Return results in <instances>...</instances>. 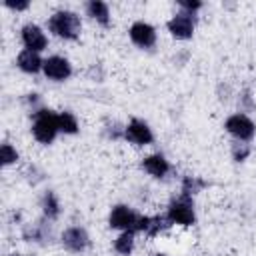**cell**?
I'll return each mask as SVG.
<instances>
[{
  "label": "cell",
  "mask_w": 256,
  "mask_h": 256,
  "mask_svg": "<svg viewBox=\"0 0 256 256\" xmlns=\"http://www.w3.org/2000/svg\"><path fill=\"white\" fill-rule=\"evenodd\" d=\"M46 26H48V30L54 36H58L62 40H76L80 36V32H82V20L72 10H58V12H54L48 18Z\"/></svg>",
  "instance_id": "6da1fadb"
},
{
  "label": "cell",
  "mask_w": 256,
  "mask_h": 256,
  "mask_svg": "<svg viewBox=\"0 0 256 256\" xmlns=\"http://www.w3.org/2000/svg\"><path fill=\"white\" fill-rule=\"evenodd\" d=\"M60 134L58 128V112L50 108H40L32 114V136L40 144H52Z\"/></svg>",
  "instance_id": "7a4b0ae2"
},
{
  "label": "cell",
  "mask_w": 256,
  "mask_h": 256,
  "mask_svg": "<svg viewBox=\"0 0 256 256\" xmlns=\"http://www.w3.org/2000/svg\"><path fill=\"white\" fill-rule=\"evenodd\" d=\"M166 216L172 224H178V226H194L196 224V210H194V200L192 196H186V194H180L178 198L170 200L168 208H166Z\"/></svg>",
  "instance_id": "3957f363"
},
{
  "label": "cell",
  "mask_w": 256,
  "mask_h": 256,
  "mask_svg": "<svg viewBox=\"0 0 256 256\" xmlns=\"http://www.w3.org/2000/svg\"><path fill=\"white\" fill-rule=\"evenodd\" d=\"M224 128H226V132H228L234 140H238V142H250V140L254 138V134H256V124H254V120H252L248 114H244V112L230 114V116L226 118V122H224Z\"/></svg>",
  "instance_id": "277c9868"
},
{
  "label": "cell",
  "mask_w": 256,
  "mask_h": 256,
  "mask_svg": "<svg viewBox=\"0 0 256 256\" xmlns=\"http://www.w3.org/2000/svg\"><path fill=\"white\" fill-rule=\"evenodd\" d=\"M194 26H196V16L190 14V12H184V10H178L166 22V28H168L170 36L176 38V40H190L192 34H194Z\"/></svg>",
  "instance_id": "5b68a950"
},
{
  "label": "cell",
  "mask_w": 256,
  "mask_h": 256,
  "mask_svg": "<svg viewBox=\"0 0 256 256\" xmlns=\"http://www.w3.org/2000/svg\"><path fill=\"white\" fill-rule=\"evenodd\" d=\"M138 216L140 214L134 208H130L128 204H116L108 214V226L114 228V230H120V232H124V230H132L134 232Z\"/></svg>",
  "instance_id": "8992f818"
},
{
  "label": "cell",
  "mask_w": 256,
  "mask_h": 256,
  "mask_svg": "<svg viewBox=\"0 0 256 256\" xmlns=\"http://www.w3.org/2000/svg\"><path fill=\"white\" fill-rule=\"evenodd\" d=\"M124 140H128L134 146H148L154 142V132L148 126V122H144L140 118H132L124 126Z\"/></svg>",
  "instance_id": "52a82bcc"
},
{
  "label": "cell",
  "mask_w": 256,
  "mask_h": 256,
  "mask_svg": "<svg viewBox=\"0 0 256 256\" xmlns=\"http://www.w3.org/2000/svg\"><path fill=\"white\" fill-rule=\"evenodd\" d=\"M172 226V222L168 220L166 214H156V216H138V222L134 226V232L146 234L148 238H156L162 232H166Z\"/></svg>",
  "instance_id": "ba28073f"
},
{
  "label": "cell",
  "mask_w": 256,
  "mask_h": 256,
  "mask_svg": "<svg viewBox=\"0 0 256 256\" xmlns=\"http://www.w3.org/2000/svg\"><path fill=\"white\" fill-rule=\"evenodd\" d=\"M128 36L130 40L142 48V50H150L156 44V28L144 20H136L130 28H128Z\"/></svg>",
  "instance_id": "9c48e42d"
},
{
  "label": "cell",
  "mask_w": 256,
  "mask_h": 256,
  "mask_svg": "<svg viewBox=\"0 0 256 256\" xmlns=\"http://www.w3.org/2000/svg\"><path fill=\"white\" fill-rule=\"evenodd\" d=\"M42 72L48 80H54V82H64L72 76V64L68 58L64 56H50L44 60V66H42Z\"/></svg>",
  "instance_id": "30bf717a"
},
{
  "label": "cell",
  "mask_w": 256,
  "mask_h": 256,
  "mask_svg": "<svg viewBox=\"0 0 256 256\" xmlns=\"http://www.w3.org/2000/svg\"><path fill=\"white\" fill-rule=\"evenodd\" d=\"M20 38H22V44H24L26 50H32V52H38V54L48 46V38H46L44 30L38 24H32V22L22 26Z\"/></svg>",
  "instance_id": "8fae6325"
},
{
  "label": "cell",
  "mask_w": 256,
  "mask_h": 256,
  "mask_svg": "<svg viewBox=\"0 0 256 256\" xmlns=\"http://www.w3.org/2000/svg\"><path fill=\"white\" fill-rule=\"evenodd\" d=\"M60 240H62V246L66 250H70V252H82L90 244V236H88V232L82 226H70V228H66L62 232Z\"/></svg>",
  "instance_id": "7c38bea8"
},
{
  "label": "cell",
  "mask_w": 256,
  "mask_h": 256,
  "mask_svg": "<svg viewBox=\"0 0 256 256\" xmlns=\"http://www.w3.org/2000/svg\"><path fill=\"white\" fill-rule=\"evenodd\" d=\"M142 170L146 174H150L152 178H164L170 172V162L162 156V154H150L142 160Z\"/></svg>",
  "instance_id": "4fadbf2b"
},
{
  "label": "cell",
  "mask_w": 256,
  "mask_h": 256,
  "mask_svg": "<svg viewBox=\"0 0 256 256\" xmlns=\"http://www.w3.org/2000/svg\"><path fill=\"white\" fill-rule=\"evenodd\" d=\"M16 66L22 70V72H26V74H36V72H40L42 70V66H44V60L40 58V54L38 52H32V50H20V54L16 56Z\"/></svg>",
  "instance_id": "5bb4252c"
},
{
  "label": "cell",
  "mask_w": 256,
  "mask_h": 256,
  "mask_svg": "<svg viewBox=\"0 0 256 256\" xmlns=\"http://www.w3.org/2000/svg\"><path fill=\"white\" fill-rule=\"evenodd\" d=\"M86 14H88L96 24H100V26H104V28L110 26V8H108L106 2H102V0H90V2L86 4Z\"/></svg>",
  "instance_id": "9a60e30c"
},
{
  "label": "cell",
  "mask_w": 256,
  "mask_h": 256,
  "mask_svg": "<svg viewBox=\"0 0 256 256\" xmlns=\"http://www.w3.org/2000/svg\"><path fill=\"white\" fill-rule=\"evenodd\" d=\"M40 208H42V216L50 222H54L58 216H60V202L56 198V194L52 190L44 192L42 198H40Z\"/></svg>",
  "instance_id": "2e32d148"
},
{
  "label": "cell",
  "mask_w": 256,
  "mask_h": 256,
  "mask_svg": "<svg viewBox=\"0 0 256 256\" xmlns=\"http://www.w3.org/2000/svg\"><path fill=\"white\" fill-rule=\"evenodd\" d=\"M44 222H46V218H44ZM44 222H38V224L26 226V228H24V232H22L24 240H28V242H50L52 232H50L48 224H44Z\"/></svg>",
  "instance_id": "e0dca14e"
},
{
  "label": "cell",
  "mask_w": 256,
  "mask_h": 256,
  "mask_svg": "<svg viewBox=\"0 0 256 256\" xmlns=\"http://www.w3.org/2000/svg\"><path fill=\"white\" fill-rule=\"evenodd\" d=\"M134 236H136V232H132V230L120 232V234L116 236V240H114V250H116V254H120V256H130L132 250H134V242H136Z\"/></svg>",
  "instance_id": "ac0fdd59"
},
{
  "label": "cell",
  "mask_w": 256,
  "mask_h": 256,
  "mask_svg": "<svg viewBox=\"0 0 256 256\" xmlns=\"http://www.w3.org/2000/svg\"><path fill=\"white\" fill-rule=\"evenodd\" d=\"M208 186V182L206 180H202L200 176H190V174H186L184 178H182V190H180V194H186V196H196L198 192H202L204 188Z\"/></svg>",
  "instance_id": "d6986e66"
},
{
  "label": "cell",
  "mask_w": 256,
  "mask_h": 256,
  "mask_svg": "<svg viewBox=\"0 0 256 256\" xmlns=\"http://www.w3.org/2000/svg\"><path fill=\"white\" fill-rule=\"evenodd\" d=\"M58 128H60V134H78L80 130L78 120L70 110L58 112Z\"/></svg>",
  "instance_id": "ffe728a7"
},
{
  "label": "cell",
  "mask_w": 256,
  "mask_h": 256,
  "mask_svg": "<svg viewBox=\"0 0 256 256\" xmlns=\"http://www.w3.org/2000/svg\"><path fill=\"white\" fill-rule=\"evenodd\" d=\"M18 158H20V154H18V150H16L10 142H4V144L0 146V162H2V166L16 164Z\"/></svg>",
  "instance_id": "44dd1931"
},
{
  "label": "cell",
  "mask_w": 256,
  "mask_h": 256,
  "mask_svg": "<svg viewBox=\"0 0 256 256\" xmlns=\"http://www.w3.org/2000/svg\"><path fill=\"white\" fill-rule=\"evenodd\" d=\"M250 146H248V142H234L232 144V158L236 160V162H244L248 156H250Z\"/></svg>",
  "instance_id": "7402d4cb"
},
{
  "label": "cell",
  "mask_w": 256,
  "mask_h": 256,
  "mask_svg": "<svg viewBox=\"0 0 256 256\" xmlns=\"http://www.w3.org/2000/svg\"><path fill=\"white\" fill-rule=\"evenodd\" d=\"M178 6H180V10H184V12L196 14V10L202 8V2H198V0H178Z\"/></svg>",
  "instance_id": "603a6c76"
},
{
  "label": "cell",
  "mask_w": 256,
  "mask_h": 256,
  "mask_svg": "<svg viewBox=\"0 0 256 256\" xmlns=\"http://www.w3.org/2000/svg\"><path fill=\"white\" fill-rule=\"evenodd\" d=\"M4 6L14 10V12H24V10L30 8V2L28 0H16V2L14 0H4Z\"/></svg>",
  "instance_id": "cb8c5ba5"
},
{
  "label": "cell",
  "mask_w": 256,
  "mask_h": 256,
  "mask_svg": "<svg viewBox=\"0 0 256 256\" xmlns=\"http://www.w3.org/2000/svg\"><path fill=\"white\" fill-rule=\"evenodd\" d=\"M240 100H242V106H246L248 110H252V108H254V102H252V94H250L248 90H246V92H242Z\"/></svg>",
  "instance_id": "d4e9b609"
},
{
  "label": "cell",
  "mask_w": 256,
  "mask_h": 256,
  "mask_svg": "<svg viewBox=\"0 0 256 256\" xmlns=\"http://www.w3.org/2000/svg\"><path fill=\"white\" fill-rule=\"evenodd\" d=\"M154 256H168V254H164V252H158V254H154Z\"/></svg>",
  "instance_id": "484cf974"
},
{
  "label": "cell",
  "mask_w": 256,
  "mask_h": 256,
  "mask_svg": "<svg viewBox=\"0 0 256 256\" xmlns=\"http://www.w3.org/2000/svg\"><path fill=\"white\" fill-rule=\"evenodd\" d=\"M12 256H22V254H12Z\"/></svg>",
  "instance_id": "4316f807"
}]
</instances>
